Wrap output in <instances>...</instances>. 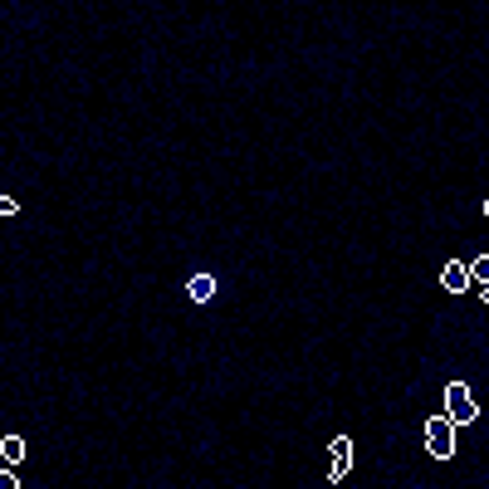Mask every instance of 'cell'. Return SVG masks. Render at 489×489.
Segmentation results:
<instances>
[{
  "label": "cell",
  "mask_w": 489,
  "mask_h": 489,
  "mask_svg": "<svg viewBox=\"0 0 489 489\" xmlns=\"http://www.w3.org/2000/svg\"><path fill=\"white\" fill-rule=\"evenodd\" d=\"M440 289H450V294H465V289H470V274H465V259H450V265L440 269Z\"/></svg>",
  "instance_id": "cell-4"
},
{
  "label": "cell",
  "mask_w": 489,
  "mask_h": 489,
  "mask_svg": "<svg viewBox=\"0 0 489 489\" xmlns=\"http://www.w3.org/2000/svg\"><path fill=\"white\" fill-rule=\"evenodd\" d=\"M186 294H191V304H211L216 299V274H191Z\"/></svg>",
  "instance_id": "cell-5"
},
{
  "label": "cell",
  "mask_w": 489,
  "mask_h": 489,
  "mask_svg": "<svg viewBox=\"0 0 489 489\" xmlns=\"http://www.w3.org/2000/svg\"><path fill=\"white\" fill-rule=\"evenodd\" d=\"M465 274H470V279L480 284V299H489V259H484V255H475L470 265H465Z\"/></svg>",
  "instance_id": "cell-7"
},
{
  "label": "cell",
  "mask_w": 489,
  "mask_h": 489,
  "mask_svg": "<svg viewBox=\"0 0 489 489\" xmlns=\"http://www.w3.org/2000/svg\"><path fill=\"white\" fill-rule=\"evenodd\" d=\"M328 450H333V460H328V480H333V484H343V480H348V470H353V436H338Z\"/></svg>",
  "instance_id": "cell-3"
},
{
  "label": "cell",
  "mask_w": 489,
  "mask_h": 489,
  "mask_svg": "<svg viewBox=\"0 0 489 489\" xmlns=\"http://www.w3.org/2000/svg\"><path fill=\"white\" fill-rule=\"evenodd\" d=\"M426 450H431L436 460L456 456V426H450L446 416H431V421H426Z\"/></svg>",
  "instance_id": "cell-2"
},
{
  "label": "cell",
  "mask_w": 489,
  "mask_h": 489,
  "mask_svg": "<svg viewBox=\"0 0 489 489\" xmlns=\"http://www.w3.org/2000/svg\"><path fill=\"white\" fill-rule=\"evenodd\" d=\"M475 416H480V411H475V397H470V387H465V381H450V387H446V421L460 431V426H470Z\"/></svg>",
  "instance_id": "cell-1"
},
{
  "label": "cell",
  "mask_w": 489,
  "mask_h": 489,
  "mask_svg": "<svg viewBox=\"0 0 489 489\" xmlns=\"http://www.w3.org/2000/svg\"><path fill=\"white\" fill-rule=\"evenodd\" d=\"M0 489H20V480H15V470H0Z\"/></svg>",
  "instance_id": "cell-8"
},
{
  "label": "cell",
  "mask_w": 489,
  "mask_h": 489,
  "mask_svg": "<svg viewBox=\"0 0 489 489\" xmlns=\"http://www.w3.org/2000/svg\"><path fill=\"white\" fill-rule=\"evenodd\" d=\"M25 456H30V450H25V440H20V436H5V440H0V460H5V470H15Z\"/></svg>",
  "instance_id": "cell-6"
},
{
  "label": "cell",
  "mask_w": 489,
  "mask_h": 489,
  "mask_svg": "<svg viewBox=\"0 0 489 489\" xmlns=\"http://www.w3.org/2000/svg\"><path fill=\"white\" fill-rule=\"evenodd\" d=\"M15 211H20L15 201H10V196H0V216H15Z\"/></svg>",
  "instance_id": "cell-9"
}]
</instances>
